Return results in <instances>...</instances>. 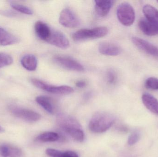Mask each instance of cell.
<instances>
[{"mask_svg":"<svg viewBox=\"0 0 158 157\" xmlns=\"http://www.w3.org/2000/svg\"><path fill=\"white\" fill-rule=\"evenodd\" d=\"M117 15L119 22L125 26H131L135 20V12L133 7L126 2L119 5L117 8Z\"/></svg>","mask_w":158,"mask_h":157,"instance_id":"obj_4","label":"cell"},{"mask_svg":"<svg viewBox=\"0 0 158 157\" xmlns=\"http://www.w3.org/2000/svg\"><path fill=\"white\" fill-rule=\"evenodd\" d=\"M46 42L62 49H67L70 45L66 36L58 30H52L51 36Z\"/></svg>","mask_w":158,"mask_h":157,"instance_id":"obj_10","label":"cell"},{"mask_svg":"<svg viewBox=\"0 0 158 157\" xmlns=\"http://www.w3.org/2000/svg\"><path fill=\"white\" fill-rule=\"evenodd\" d=\"M107 81L110 84H113L116 82V75L115 72L112 70H109L106 73Z\"/></svg>","mask_w":158,"mask_h":157,"instance_id":"obj_27","label":"cell"},{"mask_svg":"<svg viewBox=\"0 0 158 157\" xmlns=\"http://www.w3.org/2000/svg\"><path fill=\"white\" fill-rule=\"evenodd\" d=\"M10 5L13 9L22 14L27 15H32L33 14V11L27 6L14 3H11Z\"/></svg>","mask_w":158,"mask_h":157,"instance_id":"obj_23","label":"cell"},{"mask_svg":"<svg viewBox=\"0 0 158 157\" xmlns=\"http://www.w3.org/2000/svg\"><path fill=\"white\" fill-rule=\"evenodd\" d=\"M76 86L79 88H82L85 87L86 86V84L85 81H79L76 83Z\"/></svg>","mask_w":158,"mask_h":157,"instance_id":"obj_29","label":"cell"},{"mask_svg":"<svg viewBox=\"0 0 158 157\" xmlns=\"http://www.w3.org/2000/svg\"><path fill=\"white\" fill-rule=\"evenodd\" d=\"M140 138V135L138 132H134L129 136L128 140L129 145L132 146L137 143Z\"/></svg>","mask_w":158,"mask_h":157,"instance_id":"obj_25","label":"cell"},{"mask_svg":"<svg viewBox=\"0 0 158 157\" xmlns=\"http://www.w3.org/2000/svg\"><path fill=\"white\" fill-rule=\"evenodd\" d=\"M63 157H79L76 152L72 151H67L64 152Z\"/></svg>","mask_w":158,"mask_h":157,"instance_id":"obj_28","label":"cell"},{"mask_svg":"<svg viewBox=\"0 0 158 157\" xmlns=\"http://www.w3.org/2000/svg\"><path fill=\"white\" fill-rule=\"evenodd\" d=\"M46 155L50 157H63L64 152L52 149V148H48L45 151Z\"/></svg>","mask_w":158,"mask_h":157,"instance_id":"obj_26","label":"cell"},{"mask_svg":"<svg viewBox=\"0 0 158 157\" xmlns=\"http://www.w3.org/2000/svg\"><path fill=\"white\" fill-rule=\"evenodd\" d=\"M0 156L2 157H22V150L17 147L8 144L0 145Z\"/></svg>","mask_w":158,"mask_h":157,"instance_id":"obj_12","label":"cell"},{"mask_svg":"<svg viewBox=\"0 0 158 157\" xmlns=\"http://www.w3.org/2000/svg\"><path fill=\"white\" fill-rule=\"evenodd\" d=\"M138 26L140 30L148 36H155L158 35V29L150 25L145 18H142L138 22Z\"/></svg>","mask_w":158,"mask_h":157,"instance_id":"obj_20","label":"cell"},{"mask_svg":"<svg viewBox=\"0 0 158 157\" xmlns=\"http://www.w3.org/2000/svg\"><path fill=\"white\" fill-rule=\"evenodd\" d=\"M95 9L97 14L101 17L107 15L113 6L114 1L111 0L95 1Z\"/></svg>","mask_w":158,"mask_h":157,"instance_id":"obj_13","label":"cell"},{"mask_svg":"<svg viewBox=\"0 0 158 157\" xmlns=\"http://www.w3.org/2000/svg\"><path fill=\"white\" fill-rule=\"evenodd\" d=\"M145 86L148 89L158 90V78L154 77L147 78L145 82Z\"/></svg>","mask_w":158,"mask_h":157,"instance_id":"obj_24","label":"cell"},{"mask_svg":"<svg viewBox=\"0 0 158 157\" xmlns=\"http://www.w3.org/2000/svg\"><path fill=\"white\" fill-rule=\"evenodd\" d=\"M4 131L5 130L4 129V128L0 125V133H2L4 132Z\"/></svg>","mask_w":158,"mask_h":157,"instance_id":"obj_30","label":"cell"},{"mask_svg":"<svg viewBox=\"0 0 158 157\" xmlns=\"http://www.w3.org/2000/svg\"><path fill=\"white\" fill-rule=\"evenodd\" d=\"M134 44L142 51L158 60V48L141 38L134 37L132 38Z\"/></svg>","mask_w":158,"mask_h":157,"instance_id":"obj_8","label":"cell"},{"mask_svg":"<svg viewBox=\"0 0 158 157\" xmlns=\"http://www.w3.org/2000/svg\"><path fill=\"white\" fill-rule=\"evenodd\" d=\"M21 64L23 67L28 71H35L38 65V60L34 55L27 54L22 57Z\"/></svg>","mask_w":158,"mask_h":157,"instance_id":"obj_19","label":"cell"},{"mask_svg":"<svg viewBox=\"0 0 158 157\" xmlns=\"http://www.w3.org/2000/svg\"><path fill=\"white\" fill-rule=\"evenodd\" d=\"M13 62V58L10 55L0 53V68L10 65Z\"/></svg>","mask_w":158,"mask_h":157,"instance_id":"obj_22","label":"cell"},{"mask_svg":"<svg viewBox=\"0 0 158 157\" xmlns=\"http://www.w3.org/2000/svg\"><path fill=\"white\" fill-rule=\"evenodd\" d=\"M108 33V29L105 26L97 27L92 29H82L75 32L72 38L75 41H79L89 39L103 37Z\"/></svg>","mask_w":158,"mask_h":157,"instance_id":"obj_3","label":"cell"},{"mask_svg":"<svg viewBox=\"0 0 158 157\" xmlns=\"http://www.w3.org/2000/svg\"><path fill=\"white\" fill-rule=\"evenodd\" d=\"M145 18L151 26L158 29V10L152 6L146 5L143 7Z\"/></svg>","mask_w":158,"mask_h":157,"instance_id":"obj_11","label":"cell"},{"mask_svg":"<svg viewBox=\"0 0 158 157\" xmlns=\"http://www.w3.org/2000/svg\"><path fill=\"white\" fill-rule=\"evenodd\" d=\"M58 134L54 132H46L37 136L35 141L40 142H54L59 139Z\"/></svg>","mask_w":158,"mask_h":157,"instance_id":"obj_21","label":"cell"},{"mask_svg":"<svg viewBox=\"0 0 158 157\" xmlns=\"http://www.w3.org/2000/svg\"><path fill=\"white\" fill-rule=\"evenodd\" d=\"M36 101L47 112L52 114L54 113V105L51 98L45 96H39L36 97Z\"/></svg>","mask_w":158,"mask_h":157,"instance_id":"obj_18","label":"cell"},{"mask_svg":"<svg viewBox=\"0 0 158 157\" xmlns=\"http://www.w3.org/2000/svg\"><path fill=\"white\" fill-rule=\"evenodd\" d=\"M59 20L62 26L69 28H75L80 25L78 18L73 11L69 8H65L62 10Z\"/></svg>","mask_w":158,"mask_h":157,"instance_id":"obj_7","label":"cell"},{"mask_svg":"<svg viewBox=\"0 0 158 157\" xmlns=\"http://www.w3.org/2000/svg\"><path fill=\"white\" fill-rule=\"evenodd\" d=\"M35 32L39 38L46 41L51 36L52 30L48 25L41 21H38L35 24Z\"/></svg>","mask_w":158,"mask_h":157,"instance_id":"obj_15","label":"cell"},{"mask_svg":"<svg viewBox=\"0 0 158 157\" xmlns=\"http://www.w3.org/2000/svg\"><path fill=\"white\" fill-rule=\"evenodd\" d=\"M57 123L60 128L74 140L78 142H82L84 140V133L79 123L74 118L62 114L58 116Z\"/></svg>","mask_w":158,"mask_h":157,"instance_id":"obj_1","label":"cell"},{"mask_svg":"<svg viewBox=\"0 0 158 157\" xmlns=\"http://www.w3.org/2000/svg\"><path fill=\"white\" fill-rule=\"evenodd\" d=\"M20 41V39L16 36L0 27V45L8 46L16 44Z\"/></svg>","mask_w":158,"mask_h":157,"instance_id":"obj_16","label":"cell"},{"mask_svg":"<svg viewBox=\"0 0 158 157\" xmlns=\"http://www.w3.org/2000/svg\"><path fill=\"white\" fill-rule=\"evenodd\" d=\"M142 101L148 109L158 116V100L156 98L145 93L142 96Z\"/></svg>","mask_w":158,"mask_h":157,"instance_id":"obj_17","label":"cell"},{"mask_svg":"<svg viewBox=\"0 0 158 157\" xmlns=\"http://www.w3.org/2000/svg\"><path fill=\"white\" fill-rule=\"evenodd\" d=\"M9 110L14 116L28 122H35L41 118L40 114L28 109L12 106Z\"/></svg>","mask_w":158,"mask_h":157,"instance_id":"obj_6","label":"cell"},{"mask_svg":"<svg viewBox=\"0 0 158 157\" xmlns=\"http://www.w3.org/2000/svg\"><path fill=\"white\" fill-rule=\"evenodd\" d=\"M115 118L107 112L95 113L89 124V130L95 133H101L107 131L115 122Z\"/></svg>","mask_w":158,"mask_h":157,"instance_id":"obj_2","label":"cell"},{"mask_svg":"<svg viewBox=\"0 0 158 157\" xmlns=\"http://www.w3.org/2000/svg\"><path fill=\"white\" fill-rule=\"evenodd\" d=\"M31 82L38 88L52 94L69 95L74 92L73 88L69 86L52 85L36 78H32L31 79Z\"/></svg>","mask_w":158,"mask_h":157,"instance_id":"obj_5","label":"cell"},{"mask_svg":"<svg viewBox=\"0 0 158 157\" xmlns=\"http://www.w3.org/2000/svg\"><path fill=\"white\" fill-rule=\"evenodd\" d=\"M98 50L101 54L107 56H115L120 54L121 49L119 46L110 43L102 42L98 47Z\"/></svg>","mask_w":158,"mask_h":157,"instance_id":"obj_14","label":"cell"},{"mask_svg":"<svg viewBox=\"0 0 158 157\" xmlns=\"http://www.w3.org/2000/svg\"><path fill=\"white\" fill-rule=\"evenodd\" d=\"M157 2H158V1H157Z\"/></svg>","mask_w":158,"mask_h":157,"instance_id":"obj_31","label":"cell"},{"mask_svg":"<svg viewBox=\"0 0 158 157\" xmlns=\"http://www.w3.org/2000/svg\"><path fill=\"white\" fill-rule=\"evenodd\" d=\"M54 60L58 65L68 70L78 72L85 70L84 67L79 62L69 57L57 56L55 57Z\"/></svg>","mask_w":158,"mask_h":157,"instance_id":"obj_9","label":"cell"}]
</instances>
